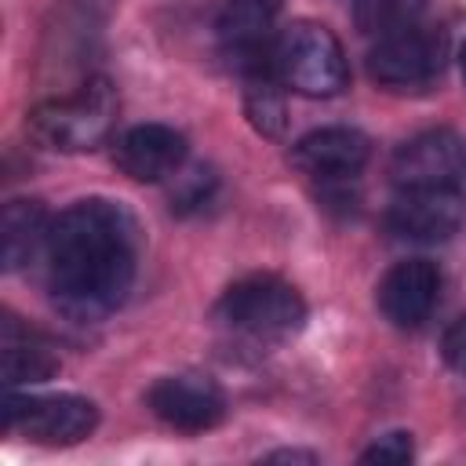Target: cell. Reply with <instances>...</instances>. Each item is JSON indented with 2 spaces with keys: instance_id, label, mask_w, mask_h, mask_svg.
I'll use <instances>...</instances> for the list:
<instances>
[{
  "instance_id": "obj_2",
  "label": "cell",
  "mask_w": 466,
  "mask_h": 466,
  "mask_svg": "<svg viewBox=\"0 0 466 466\" xmlns=\"http://www.w3.org/2000/svg\"><path fill=\"white\" fill-rule=\"evenodd\" d=\"M277 76L309 98H331L350 84V66L339 36L320 22H291L273 40Z\"/></svg>"
},
{
  "instance_id": "obj_15",
  "label": "cell",
  "mask_w": 466,
  "mask_h": 466,
  "mask_svg": "<svg viewBox=\"0 0 466 466\" xmlns=\"http://www.w3.org/2000/svg\"><path fill=\"white\" fill-rule=\"evenodd\" d=\"M47 233H51V218H47L44 204H36V200H11L4 208V222H0L4 266L7 269H22L25 262H33L36 251L47 248Z\"/></svg>"
},
{
  "instance_id": "obj_9",
  "label": "cell",
  "mask_w": 466,
  "mask_h": 466,
  "mask_svg": "<svg viewBox=\"0 0 466 466\" xmlns=\"http://www.w3.org/2000/svg\"><path fill=\"white\" fill-rule=\"evenodd\" d=\"M466 171V146L455 131H422L408 138L390 164L397 189H430V186H455Z\"/></svg>"
},
{
  "instance_id": "obj_21",
  "label": "cell",
  "mask_w": 466,
  "mask_h": 466,
  "mask_svg": "<svg viewBox=\"0 0 466 466\" xmlns=\"http://www.w3.org/2000/svg\"><path fill=\"white\" fill-rule=\"evenodd\" d=\"M269 459H313V455H302V451H273Z\"/></svg>"
},
{
  "instance_id": "obj_12",
  "label": "cell",
  "mask_w": 466,
  "mask_h": 466,
  "mask_svg": "<svg viewBox=\"0 0 466 466\" xmlns=\"http://www.w3.org/2000/svg\"><path fill=\"white\" fill-rule=\"evenodd\" d=\"M368 153L371 146L357 127H317L295 142L291 164L309 178L339 182L353 178L368 164Z\"/></svg>"
},
{
  "instance_id": "obj_10",
  "label": "cell",
  "mask_w": 466,
  "mask_h": 466,
  "mask_svg": "<svg viewBox=\"0 0 466 466\" xmlns=\"http://www.w3.org/2000/svg\"><path fill=\"white\" fill-rule=\"evenodd\" d=\"M441 295V269L430 258H404L379 280L375 302L393 328H419L430 320Z\"/></svg>"
},
{
  "instance_id": "obj_4",
  "label": "cell",
  "mask_w": 466,
  "mask_h": 466,
  "mask_svg": "<svg viewBox=\"0 0 466 466\" xmlns=\"http://www.w3.org/2000/svg\"><path fill=\"white\" fill-rule=\"evenodd\" d=\"M218 320L255 339H288L302 328L306 302L288 280L273 273H251L226 288L218 299Z\"/></svg>"
},
{
  "instance_id": "obj_17",
  "label": "cell",
  "mask_w": 466,
  "mask_h": 466,
  "mask_svg": "<svg viewBox=\"0 0 466 466\" xmlns=\"http://www.w3.org/2000/svg\"><path fill=\"white\" fill-rule=\"evenodd\" d=\"M426 0H353V22L364 36H393L408 25H419Z\"/></svg>"
},
{
  "instance_id": "obj_8",
  "label": "cell",
  "mask_w": 466,
  "mask_h": 466,
  "mask_svg": "<svg viewBox=\"0 0 466 466\" xmlns=\"http://www.w3.org/2000/svg\"><path fill=\"white\" fill-rule=\"evenodd\" d=\"M149 411L182 433H204L222 422L226 397L208 375H164L146 393Z\"/></svg>"
},
{
  "instance_id": "obj_6",
  "label": "cell",
  "mask_w": 466,
  "mask_h": 466,
  "mask_svg": "<svg viewBox=\"0 0 466 466\" xmlns=\"http://www.w3.org/2000/svg\"><path fill=\"white\" fill-rule=\"evenodd\" d=\"M444 51L448 40L441 29L408 25L368 51V76L382 87H422L441 73Z\"/></svg>"
},
{
  "instance_id": "obj_22",
  "label": "cell",
  "mask_w": 466,
  "mask_h": 466,
  "mask_svg": "<svg viewBox=\"0 0 466 466\" xmlns=\"http://www.w3.org/2000/svg\"><path fill=\"white\" fill-rule=\"evenodd\" d=\"M459 66H462V80H466V47H462V55H459Z\"/></svg>"
},
{
  "instance_id": "obj_3",
  "label": "cell",
  "mask_w": 466,
  "mask_h": 466,
  "mask_svg": "<svg viewBox=\"0 0 466 466\" xmlns=\"http://www.w3.org/2000/svg\"><path fill=\"white\" fill-rule=\"evenodd\" d=\"M116 120V95L106 80H87L76 95L55 98L33 109L29 127L33 135L62 153H84L109 138Z\"/></svg>"
},
{
  "instance_id": "obj_1",
  "label": "cell",
  "mask_w": 466,
  "mask_h": 466,
  "mask_svg": "<svg viewBox=\"0 0 466 466\" xmlns=\"http://www.w3.org/2000/svg\"><path fill=\"white\" fill-rule=\"evenodd\" d=\"M44 255L55 302L76 320H98L131 291L138 226L113 200H76L51 222Z\"/></svg>"
},
{
  "instance_id": "obj_11",
  "label": "cell",
  "mask_w": 466,
  "mask_h": 466,
  "mask_svg": "<svg viewBox=\"0 0 466 466\" xmlns=\"http://www.w3.org/2000/svg\"><path fill=\"white\" fill-rule=\"evenodd\" d=\"M113 160L135 182H160L182 171L186 138L167 124H138L116 138Z\"/></svg>"
},
{
  "instance_id": "obj_13",
  "label": "cell",
  "mask_w": 466,
  "mask_h": 466,
  "mask_svg": "<svg viewBox=\"0 0 466 466\" xmlns=\"http://www.w3.org/2000/svg\"><path fill=\"white\" fill-rule=\"evenodd\" d=\"M280 11V0H226L218 11V44L237 62V69H248L255 62H266L273 55V18Z\"/></svg>"
},
{
  "instance_id": "obj_14",
  "label": "cell",
  "mask_w": 466,
  "mask_h": 466,
  "mask_svg": "<svg viewBox=\"0 0 466 466\" xmlns=\"http://www.w3.org/2000/svg\"><path fill=\"white\" fill-rule=\"evenodd\" d=\"M58 371V357L51 353V346L22 328L15 317H7L0 324V375L4 386H29V382H47Z\"/></svg>"
},
{
  "instance_id": "obj_19",
  "label": "cell",
  "mask_w": 466,
  "mask_h": 466,
  "mask_svg": "<svg viewBox=\"0 0 466 466\" xmlns=\"http://www.w3.org/2000/svg\"><path fill=\"white\" fill-rule=\"evenodd\" d=\"M364 462H408L411 459V433H386V437H379L364 455H360Z\"/></svg>"
},
{
  "instance_id": "obj_18",
  "label": "cell",
  "mask_w": 466,
  "mask_h": 466,
  "mask_svg": "<svg viewBox=\"0 0 466 466\" xmlns=\"http://www.w3.org/2000/svg\"><path fill=\"white\" fill-rule=\"evenodd\" d=\"M211 171L204 167H193V171H178L175 175V189H171V208L175 211H189V208H200L208 197H211Z\"/></svg>"
},
{
  "instance_id": "obj_20",
  "label": "cell",
  "mask_w": 466,
  "mask_h": 466,
  "mask_svg": "<svg viewBox=\"0 0 466 466\" xmlns=\"http://www.w3.org/2000/svg\"><path fill=\"white\" fill-rule=\"evenodd\" d=\"M441 357H444V364H448L451 371L466 375V313L448 324V331H444V339H441Z\"/></svg>"
},
{
  "instance_id": "obj_16",
  "label": "cell",
  "mask_w": 466,
  "mask_h": 466,
  "mask_svg": "<svg viewBox=\"0 0 466 466\" xmlns=\"http://www.w3.org/2000/svg\"><path fill=\"white\" fill-rule=\"evenodd\" d=\"M244 73V113L258 135H280L284 131V95L280 76L273 69V55L266 62H255Z\"/></svg>"
},
{
  "instance_id": "obj_7",
  "label": "cell",
  "mask_w": 466,
  "mask_h": 466,
  "mask_svg": "<svg viewBox=\"0 0 466 466\" xmlns=\"http://www.w3.org/2000/svg\"><path fill=\"white\" fill-rule=\"evenodd\" d=\"M466 204L455 186H430V189H400L386 211V226L400 240L437 244L448 240L462 226Z\"/></svg>"
},
{
  "instance_id": "obj_5",
  "label": "cell",
  "mask_w": 466,
  "mask_h": 466,
  "mask_svg": "<svg viewBox=\"0 0 466 466\" xmlns=\"http://www.w3.org/2000/svg\"><path fill=\"white\" fill-rule=\"evenodd\" d=\"M0 419H4V430H22L36 444L66 448V444H80L84 437H91V430L98 426V408L76 393H58V397L7 393Z\"/></svg>"
}]
</instances>
